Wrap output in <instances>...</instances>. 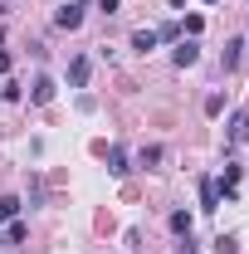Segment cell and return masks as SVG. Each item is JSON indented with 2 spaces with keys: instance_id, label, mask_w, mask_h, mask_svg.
I'll return each mask as SVG.
<instances>
[{
  "instance_id": "obj_1",
  "label": "cell",
  "mask_w": 249,
  "mask_h": 254,
  "mask_svg": "<svg viewBox=\"0 0 249 254\" xmlns=\"http://www.w3.org/2000/svg\"><path fill=\"white\" fill-rule=\"evenodd\" d=\"M245 142H249V113H235L230 127H225V147H230V152H240Z\"/></svg>"
},
{
  "instance_id": "obj_2",
  "label": "cell",
  "mask_w": 249,
  "mask_h": 254,
  "mask_svg": "<svg viewBox=\"0 0 249 254\" xmlns=\"http://www.w3.org/2000/svg\"><path fill=\"white\" fill-rule=\"evenodd\" d=\"M171 64H176V68H190V64H200V44H195L190 34H181V39H176V49H171Z\"/></svg>"
},
{
  "instance_id": "obj_3",
  "label": "cell",
  "mask_w": 249,
  "mask_h": 254,
  "mask_svg": "<svg viewBox=\"0 0 249 254\" xmlns=\"http://www.w3.org/2000/svg\"><path fill=\"white\" fill-rule=\"evenodd\" d=\"M54 25H59V30H78V25H83V0L59 5V10H54Z\"/></svg>"
},
{
  "instance_id": "obj_4",
  "label": "cell",
  "mask_w": 249,
  "mask_h": 254,
  "mask_svg": "<svg viewBox=\"0 0 249 254\" xmlns=\"http://www.w3.org/2000/svg\"><path fill=\"white\" fill-rule=\"evenodd\" d=\"M88 73H93V59H88V54H78V59L68 64V88H83V83H88Z\"/></svg>"
},
{
  "instance_id": "obj_5",
  "label": "cell",
  "mask_w": 249,
  "mask_h": 254,
  "mask_svg": "<svg viewBox=\"0 0 249 254\" xmlns=\"http://www.w3.org/2000/svg\"><path fill=\"white\" fill-rule=\"evenodd\" d=\"M54 93H59V88H54V78H34L30 103H39V108H44V103H54Z\"/></svg>"
},
{
  "instance_id": "obj_6",
  "label": "cell",
  "mask_w": 249,
  "mask_h": 254,
  "mask_svg": "<svg viewBox=\"0 0 249 254\" xmlns=\"http://www.w3.org/2000/svg\"><path fill=\"white\" fill-rule=\"evenodd\" d=\"M220 205V186H215V176H200V210H215Z\"/></svg>"
},
{
  "instance_id": "obj_7",
  "label": "cell",
  "mask_w": 249,
  "mask_h": 254,
  "mask_svg": "<svg viewBox=\"0 0 249 254\" xmlns=\"http://www.w3.org/2000/svg\"><path fill=\"white\" fill-rule=\"evenodd\" d=\"M240 59H245V39H230V44H225V73H235V68H240Z\"/></svg>"
},
{
  "instance_id": "obj_8",
  "label": "cell",
  "mask_w": 249,
  "mask_h": 254,
  "mask_svg": "<svg viewBox=\"0 0 249 254\" xmlns=\"http://www.w3.org/2000/svg\"><path fill=\"white\" fill-rule=\"evenodd\" d=\"M132 49H137V54H152L156 49V30H132Z\"/></svg>"
},
{
  "instance_id": "obj_9",
  "label": "cell",
  "mask_w": 249,
  "mask_h": 254,
  "mask_svg": "<svg viewBox=\"0 0 249 254\" xmlns=\"http://www.w3.org/2000/svg\"><path fill=\"white\" fill-rule=\"evenodd\" d=\"M108 171H113V176H127V171H132V166H127V152H123V147H108Z\"/></svg>"
},
{
  "instance_id": "obj_10",
  "label": "cell",
  "mask_w": 249,
  "mask_h": 254,
  "mask_svg": "<svg viewBox=\"0 0 249 254\" xmlns=\"http://www.w3.org/2000/svg\"><path fill=\"white\" fill-rule=\"evenodd\" d=\"M20 215V195H0V225H10Z\"/></svg>"
},
{
  "instance_id": "obj_11",
  "label": "cell",
  "mask_w": 249,
  "mask_h": 254,
  "mask_svg": "<svg viewBox=\"0 0 249 254\" xmlns=\"http://www.w3.org/2000/svg\"><path fill=\"white\" fill-rule=\"evenodd\" d=\"M161 157H166L161 147H142V152H137V166H147V171H152V166H161Z\"/></svg>"
},
{
  "instance_id": "obj_12",
  "label": "cell",
  "mask_w": 249,
  "mask_h": 254,
  "mask_svg": "<svg viewBox=\"0 0 249 254\" xmlns=\"http://www.w3.org/2000/svg\"><path fill=\"white\" fill-rule=\"evenodd\" d=\"M25 235H30V230H25V220H20V215L5 225V240H10V245H25Z\"/></svg>"
},
{
  "instance_id": "obj_13",
  "label": "cell",
  "mask_w": 249,
  "mask_h": 254,
  "mask_svg": "<svg viewBox=\"0 0 249 254\" xmlns=\"http://www.w3.org/2000/svg\"><path fill=\"white\" fill-rule=\"evenodd\" d=\"M171 230L176 235H190V210H171Z\"/></svg>"
},
{
  "instance_id": "obj_14",
  "label": "cell",
  "mask_w": 249,
  "mask_h": 254,
  "mask_svg": "<svg viewBox=\"0 0 249 254\" xmlns=\"http://www.w3.org/2000/svg\"><path fill=\"white\" fill-rule=\"evenodd\" d=\"M215 254H240V240L235 235H215Z\"/></svg>"
},
{
  "instance_id": "obj_15",
  "label": "cell",
  "mask_w": 249,
  "mask_h": 254,
  "mask_svg": "<svg viewBox=\"0 0 249 254\" xmlns=\"http://www.w3.org/2000/svg\"><path fill=\"white\" fill-rule=\"evenodd\" d=\"M200 30H205V20H200V15H186V34H190V39H195Z\"/></svg>"
},
{
  "instance_id": "obj_16",
  "label": "cell",
  "mask_w": 249,
  "mask_h": 254,
  "mask_svg": "<svg viewBox=\"0 0 249 254\" xmlns=\"http://www.w3.org/2000/svg\"><path fill=\"white\" fill-rule=\"evenodd\" d=\"M98 10H103V15H118V10H123V0H98Z\"/></svg>"
},
{
  "instance_id": "obj_17",
  "label": "cell",
  "mask_w": 249,
  "mask_h": 254,
  "mask_svg": "<svg viewBox=\"0 0 249 254\" xmlns=\"http://www.w3.org/2000/svg\"><path fill=\"white\" fill-rule=\"evenodd\" d=\"M0 73H10V54H0Z\"/></svg>"
},
{
  "instance_id": "obj_18",
  "label": "cell",
  "mask_w": 249,
  "mask_h": 254,
  "mask_svg": "<svg viewBox=\"0 0 249 254\" xmlns=\"http://www.w3.org/2000/svg\"><path fill=\"white\" fill-rule=\"evenodd\" d=\"M200 5H220V0H200Z\"/></svg>"
}]
</instances>
